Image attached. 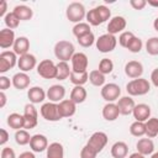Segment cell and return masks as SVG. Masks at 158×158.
<instances>
[{"label":"cell","mask_w":158,"mask_h":158,"mask_svg":"<svg viewBox=\"0 0 158 158\" xmlns=\"http://www.w3.org/2000/svg\"><path fill=\"white\" fill-rule=\"evenodd\" d=\"M151 90V83L144 78H137L132 79L126 84V91L130 96H142L149 93Z\"/></svg>","instance_id":"obj_1"},{"label":"cell","mask_w":158,"mask_h":158,"mask_svg":"<svg viewBox=\"0 0 158 158\" xmlns=\"http://www.w3.org/2000/svg\"><path fill=\"white\" fill-rule=\"evenodd\" d=\"M74 53H75L74 44L69 41L62 40L54 44V56L57 59H59V62H68L69 59H72Z\"/></svg>","instance_id":"obj_2"},{"label":"cell","mask_w":158,"mask_h":158,"mask_svg":"<svg viewBox=\"0 0 158 158\" xmlns=\"http://www.w3.org/2000/svg\"><path fill=\"white\" fill-rule=\"evenodd\" d=\"M65 16L70 22H74L75 25L81 22L84 17H86L85 7L81 2H72L68 5L65 10Z\"/></svg>","instance_id":"obj_3"},{"label":"cell","mask_w":158,"mask_h":158,"mask_svg":"<svg viewBox=\"0 0 158 158\" xmlns=\"http://www.w3.org/2000/svg\"><path fill=\"white\" fill-rule=\"evenodd\" d=\"M95 44H96V48H98L99 52H101V53H109V52H112L116 48L117 38L114 35L104 33V35H101L96 40Z\"/></svg>","instance_id":"obj_4"},{"label":"cell","mask_w":158,"mask_h":158,"mask_svg":"<svg viewBox=\"0 0 158 158\" xmlns=\"http://www.w3.org/2000/svg\"><path fill=\"white\" fill-rule=\"evenodd\" d=\"M37 74L43 79H56L57 64L51 59H43L37 64Z\"/></svg>","instance_id":"obj_5"},{"label":"cell","mask_w":158,"mask_h":158,"mask_svg":"<svg viewBox=\"0 0 158 158\" xmlns=\"http://www.w3.org/2000/svg\"><path fill=\"white\" fill-rule=\"evenodd\" d=\"M42 117L47 121H51V122H56V121H59L62 120V116L59 114V110H58V104L56 102H44L42 106H41V110H40Z\"/></svg>","instance_id":"obj_6"},{"label":"cell","mask_w":158,"mask_h":158,"mask_svg":"<svg viewBox=\"0 0 158 158\" xmlns=\"http://www.w3.org/2000/svg\"><path fill=\"white\" fill-rule=\"evenodd\" d=\"M107 135L105 133V132H101V131H98V132H94L91 136H90V138L88 139V142H86V144L90 147V148H93L98 154L105 148V146L107 144Z\"/></svg>","instance_id":"obj_7"},{"label":"cell","mask_w":158,"mask_h":158,"mask_svg":"<svg viewBox=\"0 0 158 158\" xmlns=\"http://www.w3.org/2000/svg\"><path fill=\"white\" fill-rule=\"evenodd\" d=\"M100 94H101V98L106 102H114V101L118 100V98L121 95V88L115 83H109L101 88Z\"/></svg>","instance_id":"obj_8"},{"label":"cell","mask_w":158,"mask_h":158,"mask_svg":"<svg viewBox=\"0 0 158 158\" xmlns=\"http://www.w3.org/2000/svg\"><path fill=\"white\" fill-rule=\"evenodd\" d=\"M17 54L14 51H4L0 53V73H5L17 64Z\"/></svg>","instance_id":"obj_9"},{"label":"cell","mask_w":158,"mask_h":158,"mask_svg":"<svg viewBox=\"0 0 158 158\" xmlns=\"http://www.w3.org/2000/svg\"><path fill=\"white\" fill-rule=\"evenodd\" d=\"M23 118H25V130H32L37 126L38 122V111L33 106V104H27L25 106L23 111Z\"/></svg>","instance_id":"obj_10"},{"label":"cell","mask_w":158,"mask_h":158,"mask_svg":"<svg viewBox=\"0 0 158 158\" xmlns=\"http://www.w3.org/2000/svg\"><path fill=\"white\" fill-rule=\"evenodd\" d=\"M72 70L77 73H83L88 72V65H89V59L88 56L83 52H75L74 56L72 57Z\"/></svg>","instance_id":"obj_11"},{"label":"cell","mask_w":158,"mask_h":158,"mask_svg":"<svg viewBox=\"0 0 158 158\" xmlns=\"http://www.w3.org/2000/svg\"><path fill=\"white\" fill-rule=\"evenodd\" d=\"M127 26V21L123 16H114L110 19L109 25H107V33L110 35H116V33H122L123 30Z\"/></svg>","instance_id":"obj_12"},{"label":"cell","mask_w":158,"mask_h":158,"mask_svg":"<svg viewBox=\"0 0 158 158\" xmlns=\"http://www.w3.org/2000/svg\"><path fill=\"white\" fill-rule=\"evenodd\" d=\"M48 139L44 135H41V133H37V135H33L31 137V141H30V147L32 149V152H36V153H41L43 151H47L48 148Z\"/></svg>","instance_id":"obj_13"},{"label":"cell","mask_w":158,"mask_h":158,"mask_svg":"<svg viewBox=\"0 0 158 158\" xmlns=\"http://www.w3.org/2000/svg\"><path fill=\"white\" fill-rule=\"evenodd\" d=\"M125 74L131 79L141 78L143 74V65L138 60H130L125 64Z\"/></svg>","instance_id":"obj_14"},{"label":"cell","mask_w":158,"mask_h":158,"mask_svg":"<svg viewBox=\"0 0 158 158\" xmlns=\"http://www.w3.org/2000/svg\"><path fill=\"white\" fill-rule=\"evenodd\" d=\"M37 64V60H36V57L31 53H26L23 56H21L17 60V65L20 68L21 72L23 73H27L30 70H32Z\"/></svg>","instance_id":"obj_15"},{"label":"cell","mask_w":158,"mask_h":158,"mask_svg":"<svg viewBox=\"0 0 158 158\" xmlns=\"http://www.w3.org/2000/svg\"><path fill=\"white\" fill-rule=\"evenodd\" d=\"M65 96V88L63 85L59 84H54L52 86H49V89L47 90V98L49 99L51 102H60L62 100H64Z\"/></svg>","instance_id":"obj_16"},{"label":"cell","mask_w":158,"mask_h":158,"mask_svg":"<svg viewBox=\"0 0 158 158\" xmlns=\"http://www.w3.org/2000/svg\"><path fill=\"white\" fill-rule=\"evenodd\" d=\"M116 105H117V107L120 110V115H125V116L132 114L133 112V109L136 106L135 100L131 96H122V98H120L117 100V104Z\"/></svg>","instance_id":"obj_17"},{"label":"cell","mask_w":158,"mask_h":158,"mask_svg":"<svg viewBox=\"0 0 158 158\" xmlns=\"http://www.w3.org/2000/svg\"><path fill=\"white\" fill-rule=\"evenodd\" d=\"M58 110H59V114H60L62 118L70 117L77 111V104L73 102L70 99H64L60 102H58Z\"/></svg>","instance_id":"obj_18"},{"label":"cell","mask_w":158,"mask_h":158,"mask_svg":"<svg viewBox=\"0 0 158 158\" xmlns=\"http://www.w3.org/2000/svg\"><path fill=\"white\" fill-rule=\"evenodd\" d=\"M132 115L136 121L146 122L148 118H151V107L147 104H138L135 106Z\"/></svg>","instance_id":"obj_19"},{"label":"cell","mask_w":158,"mask_h":158,"mask_svg":"<svg viewBox=\"0 0 158 158\" xmlns=\"http://www.w3.org/2000/svg\"><path fill=\"white\" fill-rule=\"evenodd\" d=\"M15 41H16V38H15V32H14V30L2 28V30L0 31V47H1L2 49L14 47Z\"/></svg>","instance_id":"obj_20"},{"label":"cell","mask_w":158,"mask_h":158,"mask_svg":"<svg viewBox=\"0 0 158 158\" xmlns=\"http://www.w3.org/2000/svg\"><path fill=\"white\" fill-rule=\"evenodd\" d=\"M27 96L31 104H40V102H43V100L47 96V93L41 86H32L28 89Z\"/></svg>","instance_id":"obj_21"},{"label":"cell","mask_w":158,"mask_h":158,"mask_svg":"<svg viewBox=\"0 0 158 158\" xmlns=\"http://www.w3.org/2000/svg\"><path fill=\"white\" fill-rule=\"evenodd\" d=\"M12 85L17 89V90H23V89H27L30 86V83H31V79L30 77L27 75V73H23V72H20V73H16L14 77H12Z\"/></svg>","instance_id":"obj_22"},{"label":"cell","mask_w":158,"mask_h":158,"mask_svg":"<svg viewBox=\"0 0 158 158\" xmlns=\"http://www.w3.org/2000/svg\"><path fill=\"white\" fill-rule=\"evenodd\" d=\"M14 52L17 54V56H23L26 53H28V49H30V40L25 36H20L16 38L15 43H14V47H12Z\"/></svg>","instance_id":"obj_23"},{"label":"cell","mask_w":158,"mask_h":158,"mask_svg":"<svg viewBox=\"0 0 158 158\" xmlns=\"http://www.w3.org/2000/svg\"><path fill=\"white\" fill-rule=\"evenodd\" d=\"M136 148H137V152L143 154V156H149L154 152V143L151 138H141L138 139L137 144H136Z\"/></svg>","instance_id":"obj_24"},{"label":"cell","mask_w":158,"mask_h":158,"mask_svg":"<svg viewBox=\"0 0 158 158\" xmlns=\"http://www.w3.org/2000/svg\"><path fill=\"white\" fill-rule=\"evenodd\" d=\"M110 152L114 158H126L128 154V146L123 141H117L112 144Z\"/></svg>","instance_id":"obj_25"},{"label":"cell","mask_w":158,"mask_h":158,"mask_svg":"<svg viewBox=\"0 0 158 158\" xmlns=\"http://www.w3.org/2000/svg\"><path fill=\"white\" fill-rule=\"evenodd\" d=\"M120 115V110L116 104L114 102H107L102 107V117L106 121H115Z\"/></svg>","instance_id":"obj_26"},{"label":"cell","mask_w":158,"mask_h":158,"mask_svg":"<svg viewBox=\"0 0 158 158\" xmlns=\"http://www.w3.org/2000/svg\"><path fill=\"white\" fill-rule=\"evenodd\" d=\"M6 122H7V125H9L10 128L16 130V131L23 128V126H25V118H23V115H20V114H17V112H12V114H10V115L7 116Z\"/></svg>","instance_id":"obj_27"},{"label":"cell","mask_w":158,"mask_h":158,"mask_svg":"<svg viewBox=\"0 0 158 158\" xmlns=\"http://www.w3.org/2000/svg\"><path fill=\"white\" fill-rule=\"evenodd\" d=\"M46 158H64V148L59 142L49 143L46 151Z\"/></svg>","instance_id":"obj_28"},{"label":"cell","mask_w":158,"mask_h":158,"mask_svg":"<svg viewBox=\"0 0 158 158\" xmlns=\"http://www.w3.org/2000/svg\"><path fill=\"white\" fill-rule=\"evenodd\" d=\"M86 96H88V93H86L85 88L80 86V85H75L70 91V100L75 104L84 102L86 100Z\"/></svg>","instance_id":"obj_29"},{"label":"cell","mask_w":158,"mask_h":158,"mask_svg":"<svg viewBox=\"0 0 158 158\" xmlns=\"http://www.w3.org/2000/svg\"><path fill=\"white\" fill-rule=\"evenodd\" d=\"M14 12L19 17L20 21H28L33 16L32 9L28 7V6H26V5H17V6H15L14 7Z\"/></svg>","instance_id":"obj_30"},{"label":"cell","mask_w":158,"mask_h":158,"mask_svg":"<svg viewBox=\"0 0 158 158\" xmlns=\"http://www.w3.org/2000/svg\"><path fill=\"white\" fill-rule=\"evenodd\" d=\"M146 135L148 138H154L158 136V118L157 117H151L146 122Z\"/></svg>","instance_id":"obj_31"},{"label":"cell","mask_w":158,"mask_h":158,"mask_svg":"<svg viewBox=\"0 0 158 158\" xmlns=\"http://www.w3.org/2000/svg\"><path fill=\"white\" fill-rule=\"evenodd\" d=\"M72 68H69V64L67 62H58L57 63V77L56 79L58 80H65L67 78L70 77Z\"/></svg>","instance_id":"obj_32"},{"label":"cell","mask_w":158,"mask_h":158,"mask_svg":"<svg viewBox=\"0 0 158 158\" xmlns=\"http://www.w3.org/2000/svg\"><path fill=\"white\" fill-rule=\"evenodd\" d=\"M70 81L75 85H80L83 86L88 80H89V73L88 72H83V73H77V72H73L70 73V77H69Z\"/></svg>","instance_id":"obj_33"},{"label":"cell","mask_w":158,"mask_h":158,"mask_svg":"<svg viewBox=\"0 0 158 158\" xmlns=\"http://www.w3.org/2000/svg\"><path fill=\"white\" fill-rule=\"evenodd\" d=\"M89 81L94 86H104L105 85V75L101 72H99V69L91 70L89 73Z\"/></svg>","instance_id":"obj_34"},{"label":"cell","mask_w":158,"mask_h":158,"mask_svg":"<svg viewBox=\"0 0 158 158\" xmlns=\"http://www.w3.org/2000/svg\"><path fill=\"white\" fill-rule=\"evenodd\" d=\"M90 32H91L90 31V25L88 22H79V23L74 25V27H73V35L77 37V40L88 35V33H90Z\"/></svg>","instance_id":"obj_35"},{"label":"cell","mask_w":158,"mask_h":158,"mask_svg":"<svg viewBox=\"0 0 158 158\" xmlns=\"http://www.w3.org/2000/svg\"><path fill=\"white\" fill-rule=\"evenodd\" d=\"M130 133L135 137H142L146 135V125L144 122H139V121H135L131 123L130 126Z\"/></svg>","instance_id":"obj_36"},{"label":"cell","mask_w":158,"mask_h":158,"mask_svg":"<svg viewBox=\"0 0 158 158\" xmlns=\"http://www.w3.org/2000/svg\"><path fill=\"white\" fill-rule=\"evenodd\" d=\"M31 137L28 131L27 130H19L15 132V141L17 144L20 146H26V144H30V141H31Z\"/></svg>","instance_id":"obj_37"},{"label":"cell","mask_w":158,"mask_h":158,"mask_svg":"<svg viewBox=\"0 0 158 158\" xmlns=\"http://www.w3.org/2000/svg\"><path fill=\"white\" fill-rule=\"evenodd\" d=\"M4 22H5V25H6V28H10V30H15V28H17L19 25H20V20H19V17L15 15L14 11L6 14V16L4 17Z\"/></svg>","instance_id":"obj_38"},{"label":"cell","mask_w":158,"mask_h":158,"mask_svg":"<svg viewBox=\"0 0 158 158\" xmlns=\"http://www.w3.org/2000/svg\"><path fill=\"white\" fill-rule=\"evenodd\" d=\"M86 21L91 26H99V25L102 23V21H101V19H100V16H99V14H98L95 7L86 12Z\"/></svg>","instance_id":"obj_39"},{"label":"cell","mask_w":158,"mask_h":158,"mask_svg":"<svg viewBox=\"0 0 158 158\" xmlns=\"http://www.w3.org/2000/svg\"><path fill=\"white\" fill-rule=\"evenodd\" d=\"M112 70H114V62L109 58H102L99 63V72L106 75V74H110Z\"/></svg>","instance_id":"obj_40"},{"label":"cell","mask_w":158,"mask_h":158,"mask_svg":"<svg viewBox=\"0 0 158 158\" xmlns=\"http://www.w3.org/2000/svg\"><path fill=\"white\" fill-rule=\"evenodd\" d=\"M146 51L151 56H158V37H151L146 42Z\"/></svg>","instance_id":"obj_41"},{"label":"cell","mask_w":158,"mask_h":158,"mask_svg":"<svg viewBox=\"0 0 158 158\" xmlns=\"http://www.w3.org/2000/svg\"><path fill=\"white\" fill-rule=\"evenodd\" d=\"M142 47H143V42H142V40L135 36V37L131 40V42L128 43L127 49H128L130 52H132V53H139L141 49H142Z\"/></svg>","instance_id":"obj_42"},{"label":"cell","mask_w":158,"mask_h":158,"mask_svg":"<svg viewBox=\"0 0 158 158\" xmlns=\"http://www.w3.org/2000/svg\"><path fill=\"white\" fill-rule=\"evenodd\" d=\"M77 41H78V43H79L81 47H85V48L91 47V46L94 44V42H96L95 36H94V33H93V32H90V33H88V35H85V36H83V37L78 38Z\"/></svg>","instance_id":"obj_43"},{"label":"cell","mask_w":158,"mask_h":158,"mask_svg":"<svg viewBox=\"0 0 158 158\" xmlns=\"http://www.w3.org/2000/svg\"><path fill=\"white\" fill-rule=\"evenodd\" d=\"M133 37H135V35H133L131 31H123V32L120 33V36H118V43H120V46L123 47V48H127L128 43L131 42V40H132Z\"/></svg>","instance_id":"obj_44"},{"label":"cell","mask_w":158,"mask_h":158,"mask_svg":"<svg viewBox=\"0 0 158 158\" xmlns=\"http://www.w3.org/2000/svg\"><path fill=\"white\" fill-rule=\"evenodd\" d=\"M95 9H96V11H98V14H99V16H100V19H101L102 22L110 20V17H111V11H110L109 7H106L105 5H99V6H96Z\"/></svg>","instance_id":"obj_45"},{"label":"cell","mask_w":158,"mask_h":158,"mask_svg":"<svg viewBox=\"0 0 158 158\" xmlns=\"http://www.w3.org/2000/svg\"><path fill=\"white\" fill-rule=\"evenodd\" d=\"M96 156L98 153L93 148H90L88 144H85L80 151V158H96Z\"/></svg>","instance_id":"obj_46"},{"label":"cell","mask_w":158,"mask_h":158,"mask_svg":"<svg viewBox=\"0 0 158 158\" xmlns=\"http://www.w3.org/2000/svg\"><path fill=\"white\" fill-rule=\"evenodd\" d=\"M130 5L135 10H143L147 5V1L146 0H130Z\"/></svg>","instance_id":"obj_47"},{"label":"cell","mask_w":158,"mask_h":158,"mask_svg":"<svg viewBox=\"0 0 158 158\" xmlns=\"http://www.w3.org/2000/svg\"><path fill=\"white\" fill-rule=\"evenodd\" d=\"M1 158H16V153L10 147H4L1 149Z\"/></svg>","instance_id":"obj_48"},{"label":"cell","mask_w":158,"mask_h":158,"mask_svg":"<svg viewBox=\"0 0 158 158\" xmlns=\"http://www.w3.org/2000/svg\"><path fill=\"white\" fill-rule=\"evenodd\" d=\"M11 84H12V81H10V79L7 77H5V75L0 77V90L1 91H5L6 89H9Z\"/></svg>","instance_id":"obj_49"},{"label":"cell","mask_w":158,"mask_h":158,"mask_svg":"<svg viewBox=\"0 0 158 158\" xmlns=\"http://www.w3.org/2000/svg\"><path fill=\"white\" fill-rule=\"evenodd\" d=\"M9 132L5 130V128H1L0 130V146H4L7 141H9Z\"/></svg>","instance_id":"obj_50"},{"label":"cell","mask_w":158,"mask_h":158,"mask_svg":"<svg viewBox=\"0 0 158 158\" xmlns=\"http://www.w3.org/2000/svg\"><path fill=\"white\" fill-rule=\"evenodd\" d=\"M151 81L156 88H158V68L153 69V72L151 73Z\"/></svg>","instance_id":"obj_51"},{"label":"cell","mask_w":158,"mask_h":158,"mask_svg":"<svg viewBox=\"0 0 158 158\" xmlns=\"http://www.w3.org/2000/svg\"><path fill=\"white\" fill-rule=\"evenodd\" d=\"M6 10H7V2L5 1V0H2L1 1V6H0V17H5L6 16Z\"/></svg>","instance_id":"obj_52"},{"label":"cell","mask_w":158,"mask_h":158,"mask_svg":"<svg viewBox=\"0 0 158 158\" xmlns=\"http://www.w3.org/2000/svg\"><path fill=\"white\" fill-rule=\"evenodd\" d=\"M6 94L4 91H0V107H4L6 104Z\"/></svg>","instance_id":"obj_53"},{"label":"cell","mask_w":158,"mask_h":158,"mask_svg":"<svg viewBox=\"0 0 158 158\" xmlns=\"http://www.w3.org/2000/svg\"><path fill=\"white\" fill-rule=\"evenodd\" d=\"M19 158H36L35 157V154H33V152H22L20 156H19Z\"/></svg>","instance_id":"obj_54"},{"label":"cell","mask_w":158,"mask_h":158,"mask_svg":"<svg viewBox=\"0 0 158 158\" xmlns=\"http://www.w3.org/2000/svg\"><path fill=\"white\" fill-rule=\"evenodd\" d=\"M128 158H146V156H143V154H141V153H138V152H135V153L130 154Z\"/></svg>","instance_id":"obj_55"},{"label":"cell","mask_w":158,"mask_h":158,"mask_svg":"<svg viewBox=\"0 0 158 158\" xmlns=\"http://www.w3.org/2000/svg\"><path fill=\"white\" fill-rule=\"evenodd\" d=\"M147 4L149 6H153V7H158V0H148Z\"/></svg>","instance_id":"obj_56"},{"label":"cell","mask_w":158,"mask_h":158,"mask_svg":"<svg viewBox=\"0 0 158 158\" xmlns=\"http://www.w3.org/2000/svg\"><path fill=\"white\" fill-rule=\"evenodd\" d=\"M153 27H154V30L158 32V17L154 20V22H153Z\"/></svg>","instance_id":"obj_57"},{"label":"cell","mask_w":158,"mask_h":158,"mask_svg":"<svg viewBox=\"0 0 158 158\" xmlns=\"http://www.w3.org/2000/svg\"><path fill=\"white\" fill-rule=\"evenodd\" d=\"M151 158H158V151H157V152H153V153L151 154Z\"/></svg>","instance_id":"obj_58"}]
</instances>
